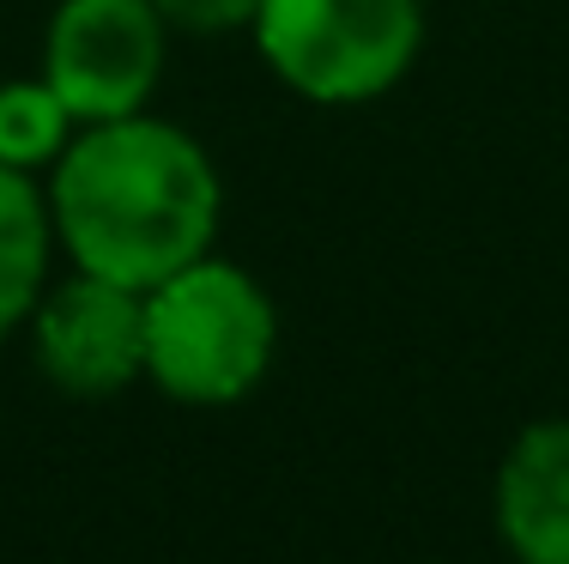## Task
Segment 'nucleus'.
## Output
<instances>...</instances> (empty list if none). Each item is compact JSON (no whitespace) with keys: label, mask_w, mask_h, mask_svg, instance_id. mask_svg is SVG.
I'll return each instance as SVG.
<instances>
[{"label":"nucleus","mask_w":569,"mask_h":564,"mask_svg":"<svg viewBox=\"0 0 569 564\" xmlns=\"http://www.w3.org/2000/svg\"><path fill=\"white\" fill-rule=\"evenodd\" d=\"M73 140V110L61 103V91L49 79H12L0 86V165L24 170H49Z\"/></svg>","instance_id":"nucleus-8"},{"label":"nucleus","mask_w":569,"mask_h":564,"mask_svg":"<svg viewBox=\"0 0 569 564\" xmlns=\"http://www.w3.org/2000/svg\"><path fill=\"white\" fill-rule=\"evenodd\" d=\"M261 61L309 103H370L425 49L418 0H261Z\"/></svg>","instance_id":"nucleus-3"},{"label":"nucleus","mask_w":569,"mask_h":564,"mask_svg":"<svg viewBox=\"0 0 569 564\" xmlns=\"http://www.w3.org/2000/svg\"><path fill=\"white\" fill-rule=\"evenodd\" d=\"M164 12L170 31L188 37H224V31H254V12L261 0H152Z\"/></svg>","instance_id":"nucleus-9"},{"label":"nucleus","mask_w":569,"mask_h":564,"mask_svg":"<svg viewBox=\"0 0 569 564\" xmlns=\"http://www.w3.org/2000/svg\"><path fill=\"white\" fill-rule=\"evenodd\" d=\"M164 31L152 0H61L43 37V79L79 128L133 116L164 73Z\"/></svg>","instance_id":"nucleus-4"},{"label":"nucleus","mask_w":569,"mask_h":564,"mask_svg":"<svg viewBox=\"0 0 569 564\" xmlns=\"http://www.w3.org/2000/svg\"><path fill=\"white\" fill-rule=\"evenodd\" d=\"M49 219L79 274L152 291L212 255L219 170L188 128L133 110L67 140L49 165Z\"/></svg>","instance_id":"nucleus-1"},{"label":"nucleus","mask_w":569,"mask_h":564,"mask_svg":"<svg viewBox=\"0 0 569 564\" xmlns=\"http://www.w3.org/2000/svg\"><path fill=\"white\" fill-rule=\"evenodd\" d=\"M49 255H56L49 195L37 188V177L0 165V340L19 321H31L49 279Z\"/></svg>","instance_id":"nucleus-7"},{"label":"nucleus","mask_w":569,"mask_h":564,"mask_svg":"<svg viewBox=\"0 0 569 564\" xmlns=\"http://www.w3.org/2000/svg\"><path fill=\"white\" fill-rule=\"evenodd\" d=\"M497 534L515 564H569V419H539L497 467Z\"/></svg>","instance_id":"nucleus-6"},{"label":"nucleus","mask_w":569,"mask_h":564,"mask_svg":"<svg viewBox=\"0 0 569 564\" xmlns=\"http://www.w3.org/2000/svg\"><path fill=\"white\" fill-rule=\"evenodd\" d=\"M37 370L73 400H110L146 376V291L73 274L31 310Z\"/></svg>","instance_id":"nucleus-5"},{"label":"nucleus","mask_w":569,"mask_h":564,"mask_svg":"<svg viewBox=\"0 0 569 564\" xmlns=\"http://www.w3.org/2000/svg\"><path fill=\"white\" fill-rule=\"evenodd\" d=\"M279 316L261 279L200 255L146 291V376L182 407H230L273 365Z\"/></svg>","instance_id":"nucleus-2"}]
</instances>
